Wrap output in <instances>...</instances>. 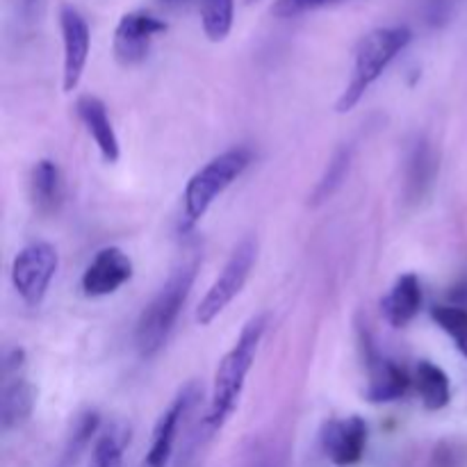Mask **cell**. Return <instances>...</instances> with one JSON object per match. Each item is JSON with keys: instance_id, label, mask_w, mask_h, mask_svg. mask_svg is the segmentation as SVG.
I'll list each match as a JSON object with an SVG mask.
<instances>
[{"instance_id": "ffe728a7", "label": "cell", "mask_w": 467, "mask_h": 467, "mask_svg": "<svg viewBox=\"0 0 467 467\" xmlns=\"http://www.w3.org/2000/svg\"><path fill=\"white\" fill-rule=\"evenodd\" d=\"M235 0H201V23L210 41L219 44L233 30Z\"/></svg>"}, {"instance_id": "9c48e42d", "label": "cell", "mask_w": 467, "mask_h": 467, "mask_svg": "<svg viewBox=\"0 0 467 467\" xmlns=\"http://www.w3.org/2000/svg\"><path fill=\"white\" fill-rule=\"evenodd\" d=\"M167 30V23L149 12H128L114 30V57L123 67L144 62L150 41Z\"/></svg>"}, {"instance_id": "6da1fadb", "label": "cell", "mask_w": 467, "mask_h": 467, "mask_svg": "<svg viewBox=\"0 0 467 467\" xmlns=\"http://www.w3.org/2000/svg\"><path fill=\"white\" fill-rule=\"evenodd\" d=\"M267 315H255L242 328L240 337L231 347L226 356L219 360L217 372H214L213 392H210L208 413L203 418V427L208 433H217L223 424L233 418L244 392L246 377L258 356V347L267 331Z\"/></svg>"}, {"instance_id": "4fadbf2b", "label": "cell", "mask_w": 467, "mask_h": 467, "mask_svg": "<svg viewBox=\"0 0 467 467\" xmlns=\"http://www.w3.org/2000/svg\"><path fill=\"white\" fill-rule=\"evenodd\" d=\"M76 112L80 117V121L85 123L91 140H94L100 158L108 164L119 162V158H121V146H119V137L114 132V126L109 121L108 108H105L103 100L91 94L80 96L76 103Z\"/></svg>"}, {"instance_id": "d6986e66", "label": "cell", "mask_w": 467, "mask_h": 467, "mask_svg": "<svg viewBox=\"0 0 467 467\" xmlns=\"http://www.w3.org/2000/svg\"><path fill=\"white\" fill-rule=\"evenodd\" d=\"M351 162H354V146L342 144L340 149L331 155L322 178H319L317 185H315L313 194H310V205L324 203V201H328L337 190H340L342 182L349 176Z\"/></svg>"}, {"instance_id": "7a4b0ae2", "label": "cell", "mask_w": 467, "mask_h": 467, "mask_svg": "<svg viewBox=\"0 0 467 467\" xmlns=\"http://www.w3.org/2000/svg\"><path fill=\"white\" fill-rule=\"evenodd\" d=\"M196 272H199V260L182 263L181 267L173 269L153 301L141 310L135 328V345L141 358H153L167 345L194 285Z\"/></svg>"}, {"instance_id": "cb8c5ba5", "label": "cell", "mask_w": 467, "mask_h": 467, "mask_svg": "<svg viewBox=\"0 0 467 467\" xmlns=\"http://www.w3.org/2000/svg\"><path fill=\"white\" fill-rule=\"evenodd\" d=\"M456 0H427V21L431 26H445L451 18Z\"/></svg>"}, {"instance_id": "d4e9b609", "label": "cell", "mask_w": 467, "mask_h": 467, "mask_svg": "<svg viewBox=\"0 0 467 467\" xmlns=\"http://www.w3.org/2000/svg\"><path fill=\"white\" fill-rule=\"evenodd\" d=\"M23 365H26V351H23V349H12L7 356H5L3 377L5 379L18 377V372H21V369H23Z\"/></svg>"}, {"instance_id": "9a60e30c", "label": "cell", "mask_w": 467, "mask_h": 467, "mask_svg": "<svg viewBox=\"0 0 467 467\" xmlns=\"http://www.w3.org/2000/svg\"><path fill=\"white\" fill-rule=\"evenodd\" d=\"M30 199L39 214H55L64 203V176L57 162L44 158L30 171Z\"/></svg>"}, {"instance_id": "5b68a950", "label": "cell", "mask_w": 467, "mask_h": 467, "mask_svg": "<svg viewBox=\"0 0 467 467\" xmlns=\"http://www.w3.org/2000/svg\"><path fill=\"white\" fill-rule=\"evenodd\" d=\"M255 260H258V242L254 237H244L235 246L231 258L226 260L223 269L196 308V322L201 327H210L233 304V299L244 290L246 281L255 267Z\"/></svg>"}, {"instance_id": "484cf974", "label": "cell", "mask_w": 467, "mask_h": 467, "mask_svg": "<svg viewBox=\"0 0 467 467\" xmlns=\"http://www.w3.org/2000/svg\"><path fill=\"white\" fill-rule=\"evenodd\" d=\"M164 3H167V5H182V3H187V0H164Z\"/></svg>"}, {"instance_id": "ac0fdd59", "label": "cell", "mask_w": 467, "mask_h": 467, "mask_svg": "<svg viewBox=\"0 0 467 467\" xmlns=\"http://www.w3.org/2000/svg\"><path fill=\"white\" fill-rule=\"evenodd\" d=\"M415 390L427 410H442L451 401V383L442 368L431 360H420L415 368Z\"/></svg>"}, {"instance_id": "603a6c76", "label": "cell", "mask_w": 467, "mask_h": 467, "mask_svg": "<svg viewBox=\"0 0 467 467\" xmlns=\"http://www.w3.org/2000/svg\"><path fill=\"white\" fill-rule=\"evenodd\" d=\"M128 431L121 427H109L100 433L91 450L89 467H123V450L128 442Z\"/></svg>"}, {"instance_id": "4316f807", "label": "cell", "mask_w": 467, "mask_h": 467, "mask_svg": "<svg viewBox=\"0 0 467 467\" xmlns=\"http://www.w3.org/2000/svg\"><path fill=\"white\" fill-rule=\"evenodd\" d=\"M246 3H255V0H246Z\"/></svg>"}, {"instance_id": "8992f818", "label": "cell", "mask_w": 467, "mask_h": 467, "mask_svg": "<svg viewBox=\"0 0 467 467\" xmlns=\"http://www.w3.org/2000/svg\"><path fill=\"white\" fill-rule=\"evenodd\" d=\"M59 269V254L48 242L23 246L12 263V285L26 306H39Z\"/></svg>"}, {"instance_id": "52a82bcc", "label": "cell", "mask_w": 467, "mask_h": 467, "mask_svg": "<svg viewBox=\"0 0 467 467\" xmlns=\"http://www.w3.org/2000/svg\"><path fill=\"white\" fill-rule=\"evenodd\" d=\"M360 345H363L365 365H368L369 372L365 400L369 404H392V401L401 400L409 392L410 383H413L409 372L401 365H397L395 360L381 356V351L374 347V340L368 328H360Z\"/></svg>"}, {"instance_id": "e0dca14e", "label": "cell", "mask_w": 467, "mask_h": 467, "mask_svg": "<svg viewBox=\"0 0 467 467\" xmlns=\"http://www.w3.org/2000/svg\"><path fill=\"white\" fill-rule=\"evenodd\" d=\"M438 171V158L433 153L427 137H418L410 144L406 155V185L404 194L409 201H420L433 185V178Z\"/></svg>"}, {"instance_id": "7402d4cb", "label": "cell", "mask_w": 467, "mask_h": 467, "mask_svg": "<svg viewBox=\"0 0 467 467\" xmlns=\"http://www.w3.org/2000/svg\"><path fill=\"white\" fill-rule=\"evenodd\" d=\"M99 429H100V415L99 410H82L80 415L76 418L73 422L71 433H68V441H67V450H64V465H71L76 463L78 456L91 445L96 436H99Z\"/></svg>"}, {"instance_id": "30bf717a", "label": "cell", "mask_w": 467, "mask_h": 467, "mask_svg": "<svg viewBox=\"0 0 467 467\" xmlns=\"http://www.w3.org/2000/svg\"><path fill=\"white\" fill-rule=\"evenodd\" d=\"M59 26H62L64 41V68H62V87L67 94L78 89L82 80V73L87 68L91 48L89 23L85 21L76 7H62L59 12Z\"/></svg>"}, {"instance_id": "2e32d148", "label": "cell", "mask_w": 467, "mask_h": 467, "mask_svg": "<svg viewBox=\"0 0 467 467\" xmlns=\"http://www.w3.org/2000/svg\"><path fill=\"white\" fill-rule=\"evenodd\" d=\"M36 406V388L27 379H5L0 392V424L3 431L23 427Z\"/></svg>"}, {"instance_id": "ba28073f", "label": "cell", "mask_w": 467, "mask_h": 467, "mask_svg": "<svg viewBox=\"0 0 467 467\" xmlns=\"http://www.w3.org/2000/svg\"><path fill=\"white\" fill-rule=\"evenodd\" d=\"M203 390L199 388V383L190 381L187 386H182L178 390V395L173 397L169 409L164 410L158 418L153 427V438H150V447L146 451L144 467H167L169 461H171L173 445H176L178 429H181V422L185 420V415L199 404Z\"/></svg>"}, {"instance_id": "8fae6325", "label": "cell", "mask_w": 467, "mask_h": 467, "mask_svg": "<svg viewBox=\"0 0 467 467\" xmlns=\"http://www.w3.org/2000/svg\"><path fill=\"white\" fill-rule=\"evenodd\" d=\"M132 278V260L119 246H105L82 272L80 290L89 299H100L121 290Z\"/></svg>"}, {"instance_id": "44dd1931", "label": "cell", "mask_w": 467, "mask_h": 467, "mask_svg": "<svg viewBox=\"0 0 467 467\" xmlns=\"http://www.w3.org/2000/svg\"><path fill=\"white\" fill-rule=\"evenodd\" d=\"M431 319L450 336L459 354L467 358V308L456 304L433 306Z\"/></svg>"}, {"instance_id": "5bb4252c", "label": "cell", "mask_w": 467, "mask_h": 467, "mask_svg": "<svg viewBox=\"0 0 467 467\" xmlns=\"http://www.w3.org/2000/svg\"><path fill=\"white\" fill-rule=\"evenodd\" d=\"M422 301L424 295L420 278L413 272L401 274L390 292L381 299V315L392 328H404L418 317Z\"/></svg>"}, {"instance_id": "3957f363", "label": "cell", "mask_w": 467, "mask_h": 467, "mask_svg": "<svg viewBox=\"0 0 467 467\" xmlns=\"http://www.w3.org/2000/svg\"><path fill=\"white\" fill-rule=\"evenodd\" d=\"M410 41H413V30L406 26L377 27L369 35H365L356 48L351 80L337 99L336 112H351L360 103V99L368 94L369 87L383 76V71L395 62L401 50H406Z\"/></svg>"}, {"instance_id": "7c38bea8", "label": "cell", "mask_w": 467, "mask_h": 467, "mask_svg": "<svg viewBox=\"0 0 467 467\" xmlns=\"http://www.w3.org/2000/svg\"><path fill=\"white\" fill-rule=\"evenodd\" d=\"M368 447V424L358 415L328 420L322 429V450L340 467L360 463Z\"/></svg>"}, {"instance_id": "277c9868", "label": "cell", "mask_w": 467, "mask_h": 467, "mask_svg": "<svg viewBox=\"0 0 467 467\" xmlns=\"http://www.w3.org/2000/svg\"><path fill=\"white\" fill-rule=\"evenodd\" d=\"M251 164V150L244 146L228 149L210 160L187 181L182 192L181 231H192L208 214L214 201L246 171Z\"/></svg>"}]
</instances>
